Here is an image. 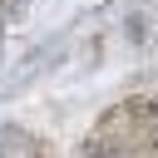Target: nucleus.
Returning <instances> with one entry per match:
<instances>
[{
  "instance_id": "nucleus-1",
  "label": "nucleus",
  "mask_w": 158,
  "mask_h": 158,
  "mask_svg": "<svg viewBox=\"0 0 158 158\" xmlns=\"http://www.w3.org/2000/svg\"><path fill=\"white\" fill-rule=\"evenodd\" d=\"M0 158H40V148H35V138H30V133L0 128Z\"/></svg>"
}]
</instances>
